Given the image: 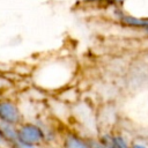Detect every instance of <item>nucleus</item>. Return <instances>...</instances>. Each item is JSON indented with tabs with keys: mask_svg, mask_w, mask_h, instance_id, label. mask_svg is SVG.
<instances>
[{
	"mask_svg": "<svg viewBox=\"0 0 148 148\" xmlns=\"http://www.w3.org/2000/svg\"><path fill=\"white\" fill-rule=\"evenodd\" d=\"M22 121L23 113L18 103L8 96H0V124H12L17 126Z\"/></svg>",
	"mask_w": 148,
	"mask_h": 148,
	"instance_id": "obj_2",
	"label": "nucleus"
},
{
	"mask_svg": "<svg viewBox=\"0 0 148 148\" xmlns=\"http://www.w3.org/2000/svg\"><path fill=\"white\" fill-rule=\"evenodd\" d=\"M17 136L20 141L35 147L40 146L46 140L44 128L37 123L32 121H22L20 125H17Z\"/></svg>",
	"mask_w": 148,
	"mask_h": 148,
	"instance_id": "obj_1",
	"label": "nucleus"
},
{
	"mask_svg": "<svg viewBox=\"0 0 148 148\" xmlns=\"http://www.w3.org/2000/svg\"><path fill=\"white\" fill-rule=\"evenodd\" d=\"M110 147L111 148H128L126 142L120 136H113L110 139Z\"/></svg>",
	"mask_w": 148,
	"mask_h": 148,
	"instance_id": "obj_6",
	"label": "nucleus"
},
{
	"mask_svg": "<svg viewBox=\"0 0 148 148\" xmlns=\"http://www.w3.org/2000/svg\"><path fill=\"white\" fill-rule=\"evenodd\" d=\"M145 31H146V34H147V35H148V27H147V28H146V29H145Z\"/></svg>",
	"mask_w": 148,
	"mask_h": 148,
	"instance_id": "obj_12",
	"label": "nucleus"
},
{
	"mask_svg": "<svg viewBox=\"0 0 148 148\" xmlns=\"http://www.w3.org/2000/svg\"><path fill=\"white\" fill-rule=\"evenodd\" d=\"M64 147L65 148H90L84 141H82L75 135H68L65 139Z\"/></svg>",
	"mask_w": 148,
	"mask_h": 148,
	"instance_id": "obj_5",
	"label": "nucleus"
},
{
	"mask_svg": "<svg viewBox=\"0 0 148 148\" xmlns=\"http://www.w3.org/2000/svg\"><path fill=\"white\" fill-rule=\"evenodd\" d=\"M132 148H146V147H145V146H142V145H138V143H136V145H133V146H132Z\"/></svg>",
	"mask_w": 148,
	"mask_h": 148,
	"instance_id": "obj_10",
	"label": "nucleus"
},
{
	"mask_svg": "<svg viewBox=\"0 0 148 148\" xmlns=\"http://www.w3.org/2000/svg\"><path fill=\"white\" fill-rule=\"evenodd\" d=\"M0 148H7V142L1 133V130H0Z\"/></svg>",
	"mask_w": 148,
	"mask_h": 148,
	"instance_id": "obj_7",
	"label": "nucleus"
},
{
	"mask_svg": "<svg viewBox=\"0 0 148 148\" xmlns=\"http://www.w3.org/2000/svg\"><path fill=\"white\" fill-rule=\"evenodd\" d=\"M80 1L83 2V3H99L104 0H80Z\"/></svg>",
	"mask_w": 148,
	"mask_h": 148,
	"instance_id": "obj_9",
	"label": "nucleus"
},
{
	"mask_svg": "<svg viewBox=\"0 0 148 148\" xmlns=\"http://www.w3.org/2000/svg\"><path fill=\"white\" fill-rule=\"evenodd\" d=\"M96 148H106V147H104V146H101V145H97V146H96Z\"/></svg>",
	"mask_w": 148,
	"mask_h": 148,
	"instance_id": "obj_11",
	"label": "nucleus"
},
{
	"mask_svg": "<svg viewBox=\"0 0 148 148\" xmlns=\"http://www.w3.org/2000/svg\"><path fill=\"white\" fill-rule=\"evenodd\" d=\"M0 130L1 133L7 142V146L15 142L18 136H17V126L16 125H12V124H0Z\"/></svg>",
	"mask_w": 148,
	"mask_h": 148,
	"instance_id": "obj_4",
	"label": "nucleus"
},
{
	"mask_svg": "<svg viewBox=\"0 0 148 148\" xmlns=\"http://www.w3.org/2000/svg\"><path fill=\"white\" fill-rule=\"evenodd\" d=\"M110 5H123L126 0H104Z\"/></svg>",
	"mask_w": 148,
	"mask_h": 148,
	"instance_id": "obj_8",
	"label": "nucleus"
},
{
	"mask_svg": "<svg viewBox=\"0 0 148 148\" xmlns=\"http://www.w3.org/2000/svg\"><path fill=\"white\" fill-rule=\"evenodd\" d=\"M114 14H116L117 18L119 20V22H121L123 24H125L127 27L142 28V29H146L148 27V16H146V17L135 16V15L123 12L120 8H116Z\"/></svg>",
	"mask_w": 148,
	"mask_h": 148,
	"instance_id": "obj_3",
	"label": "nucleus"
}]
</instances>
